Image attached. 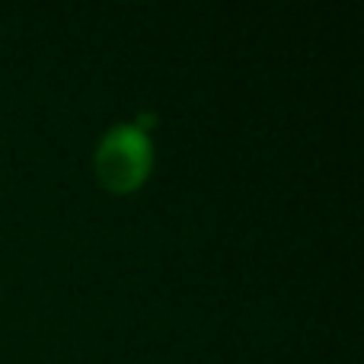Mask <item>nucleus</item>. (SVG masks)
<instances>
[{
    "label": "nucleus",
    "mask_w": 364,
    "mask_h": 364,
    "mask_svg": "<svg viewBox=\"0 0 364 364\" xmlns=\"http://www.w3.org/2000/svg\"><path fill=\"white\" fill-rule=\"evenodd\" d=\"M96 179L112 195H132L154 173V138L132 122H119L100 138L93 154Z\"/></svg>",
    "instance_id": "1"
}]
</instances>
